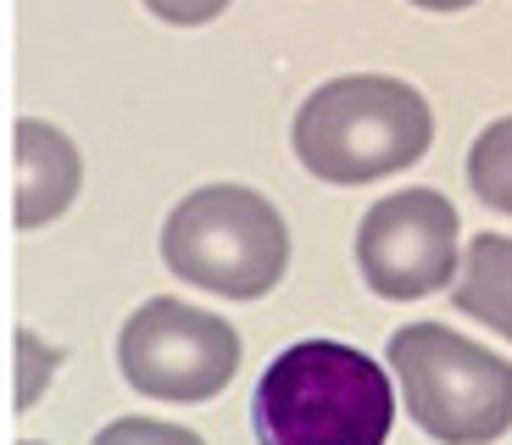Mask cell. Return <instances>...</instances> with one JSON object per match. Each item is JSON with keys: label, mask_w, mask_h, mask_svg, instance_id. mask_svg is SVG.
Wrapping results in <instances>:
<instances>
[{"label": "cell", "mask_w": 512, "mask_h": 445, "mask_svg": "<svg viewBox=\"0 0 512 445\" xmlns=\"http://www.w3.org/2000/svg\"><path fill=\"white\" fill-rule=\"evenodd\" d=\"M390 423V373L340 340H301L279 351L251 395L256 445H384Z\"/></svg>", "instance_id": "cell-1"}, {"label": "cell", "mask_w": 512, "mask_h": 445, "mask_svg": "<svg viewBox=\"0 0 512 445\" xmlns=\"http://www.w3.org/2000/svg\"><path fill=\"white\" fill-rule=\"evenodd\" d=\"M295 162L323 184H373L412 167L435 140V112L412 84L351 73L312 89L295 112Z\"/></svg>", "instance_id": "cell-2"}, {"label": "cell", "mask_w": 512, "mask_h": 445, "mask_svg": "<svg viewBox=\"0 0 512 445\" xmlns=\"http://www.w3.org/2000/svg\"><path fill=\"white\" fill-rule=\"evenodd\" d=\"M162 262L195 290L256 301L290 267V229L268 195L245 184H206L167 212Z\"/></svg>", "instance_id": "cell-3"}, {"label": "cell", "mask_w": 512, "mask_h": 445, "mask_svg": "<svg viewBox=\"0 0 512 445\" xmlns=\"http://www.w3.org/2000/svg\"><path fill=\"white\" fill-rule=\"evenodd\" d=\"M390 373L401 407L440 445H490L512 429V362L462 340L446 323H407L390 334Z\"/></svg>", "instance_id": "cell-4"}, {"label": "cell", "mask_w": 512, "mask_h": 445, "mask_svg": "<svg viewBox=\"0 0 512 445\" xmlns=\"http://www.w3.org/2000/svg\"><path fill=\"white\" fill-rule=\"evenodd\" d=\"M117 368L151 401L195 407L229 390V379L240 373V334L218 312L156 295L117 334Z\"/></svg>", "instance_id": "cell-5"}, {"label": "cell", "mask_w": 512, "mask_h": 445, "mask_svg": "<svg viewBox=\"0 0 512 445\" xmlns=\"http://www.w3.org/2000/svg\"><path fill=\"white\" fill-rule=\"evenodd\" d=\"M357 267L384 301H423L457 279V212L440 190H401L368 206Z\"/></svg>", "instance_id": "cell-6"}, {"label": "cell", "mask_w": 512, "mask_h": 445, "mask_svg": "<svg viewBox=\"0 0 512 445\" xmlns=\"http://www.w3.org/2000/svg\"><path fill=\"white\" fill-rule=\"evenodd\" d=\"M84 190V156L56 123H17V229H45Z\"/></svg>", "instance_id": "cell-7"}, {"label": "cell", "mask_w": 512, "mask_h": 445, "mask_svg": "<svg viewBox=\"0 0 512 445\" xmlns=\"http://www.w3.org/2000/svg\"><path fill=\"white\" fill-rule=\"evenodd\" d=\"M457 312L512 340V234H474L457 256V284H451Z\"/></svg>", "instance_id": "cell-8"}, {"label": "cell", "mask_w": 512, "mask_h": 445, "mask_svg": "<svg viewBox=\"0 0 512 445\" xmlns=\"http://www.w3.org/2000/svg\"><path fill=\"white\" fill-rule=\"evenodd\" d=\"M468 184H474V195L490 212L512 217V117L490 123L474 140V151H468Z\"/></svg>", "instance_id": "cell-9"}, {"label": "cell", "mask_w": 512, "mask_h": 445, "mask_svg": "<svg viewBox=\"0 0 512 445\" xmlns=\"http://www.w3.org/2000/svg\"><path fill=\"white\" fill-rule=\"evenodd\" d=\"M95 445H206L195 429H179V423L162 418H117L95 434Z\"/></svg>", "instance_id": "cell-10"}, {"label": "cell", "mask_w": 512, "mask_h": 445, "mask_svg": "<svg viewBox=\"0 0 512 445\" xmlns=\"http://www.w3.org/2000/svg\"><path fill=\"white\" fill-rule=\"evenodd\" d=\"M17 351H23V379H17V407H34L39 401V390H45V384H51V373H56V351L51 345H39L34 334H17Z\"/></svg>", "instance_id": "cell-11"}, {"label": "cell", "mask_w": 512, "mask_h": 445, "mask_svg": "<svg viewBox=\"0 0 512 445\" xmlns=\"http://www.w3.org/2000/svg\"><path fill=\"white\" fill-rule=\"evenodd\" d=\"M162 23H179V28H201L212 23V17H223V6L229 0H145Z\"/></svg>", "instance_id": "cell-12"}, {"label": "cell", "mask_w": 512, "mask_h": 445, "mask_svg": "<svg viewBox=\"0 0 512 445\" xmlns=\"http://www.w3.org/2000/svg\"><path fill=\"white\" fill-rule=\"evenodd\" d=\"M423 12H462V6H474V0H412Z\"/></svg>", "instance_id": "cell-13"}, {"label": "cell", "mask_w": 512, "mask_h": 445, "mask_svg": "<svg viewBox=\"0 0 512 445\" xmlns=\"http://www.w3.org/2000/svg\"><path fill=\"white\" fill-rule=\"evenodd\" d=\"M23 445H45V440H23Z\"/></svg>", "instance_id": "cell-14"}]
</instances>
